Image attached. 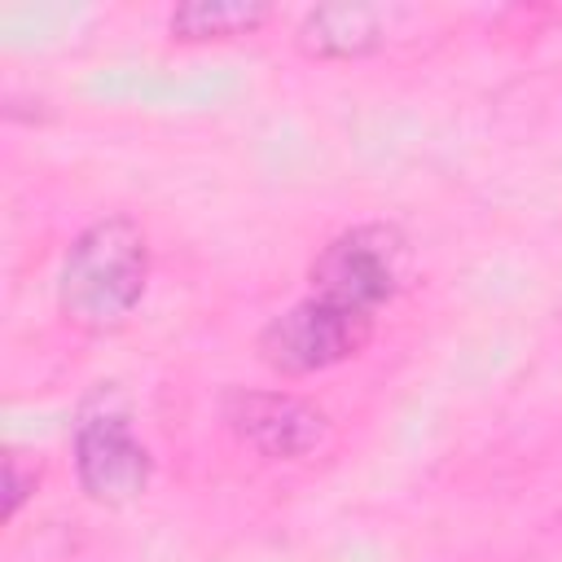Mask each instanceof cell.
Instances as JSON below:
<instances>
[{
    "mask_svg": "<svg viewBox=\"0 0 562 562\" xmlns=\"http://www.w3.org/2000/svg\"><path fill=\"white\" fill-rule=\"evenodd\" d=\"M145 281H149L145 228L132 215H105L70 241L57 277V303L66 321H75L79 329L110 334L136 312Z\"/></svg>",
    "mask_w": 562,
    "mask_h": 562,
    "instance_id": "obj_1",
    "label": "cell"
},
{
    "mask_svg": "<svg viewBox=\"0 0 562 562\" xmlns=\"http://www.w3.org/2000/svg\"><path fill=\"white\" fill-rule=\"evenodd\" d=\"M373 334V316L338 307L321 294H307L290 312L272 316L259 334V360L285 378L321 373L356 356Z\"/></svg>",
    "mask_w": 562,
    "mask_h": 562,
    "instance_id": "obj_2",
    "label": "cell"
},
{
    "mask_svg": "<svg viewBox=\"0 0 562 562\" xmlns=\"http://www.w3.org/2000/svg\"><path fill=\"white\" fill-rule=\"evenodd\" d=\"M404 268V237L391 224H356L338 233L312 263V294L373 316L395 290Z\"/></svg>",
    "mask_w": 562,
    "mask_h": 562,
    "instance_id": "obj_3",
    "label": "cell"
},
{
    "mask_svg": "<svg viewBox=\"0 0 562 562\" xmlns=\"http://www.w3.org/2000/svg\"><path fill=\"white\" fill-rule=\"evenodd\" d=\"M75 470L83 492L101 505L136 501L149 487V448L132 435L127 408L110 391L92 395L75 422Z\"/></svg>",
    "mask_w": 562,
    "mask_h": 562,
    "instance_id": "obj_4",
    "label": "cell"
},
{
    "mask_svg": "<svg viewBox=\"0 0 562 562\" xmlns=\"http://www.w3.org/2000/svg\"><path fill=\"white\" fill-rule=\"evenodd\" d=\"M224 422L263 457H307L325 439V417L307 400L281 391H228Z\"/></svg>",
    "mask_w": 562,
    "mask_h": 562,
    "instance_id": "obj_5",
    "label": "cell"
},
{
    "mask_svg": "<svg viewBox=\"0 0 562 562\" xmlns=\"http://www.w3.org/2000/svg\"><path fill=\"white\" fill-rule=\"evenodd\" d=\"M299 44L312 57H364L382 44V13L364 4L312 9L299 26Z\"/></svg>",
    "mask_w": 562,
    "mask_h": 562,
    "instance_id": "obj_6",
    "label": "cell"
},
{
    "mask_svg": "<svg viewBox=\"0 0 562 562\" xmlns=\"http://www.w3.org/2000/svg\"><path fill=\"white\" fill-rule=\"evenodd\" d=\"M268 4L255 0H193L171 13V35L180 40H228V35H250L268 22Z\"/></svg>",
    "mask_w": 562,
    "mask_h": 562,
    "instance_id": "obj_7",
    "label": "cell"
},
{
    "mask_svg": "<svg viewBox=\"0 0 562 562\" xmlns=\"http://www.w3.org/2000/svg\"><path fill=\"white\" fill-rule=\"evenodd\" d=\"M22 496H26V483H22V474H18V461H9V501H4V518L18 514Z\"/></svg>",
    "mask_w": 562,
    "mask_h": 562,
    "instance_id": "obj_8",
    "label": "cell"
}]
</instances>
